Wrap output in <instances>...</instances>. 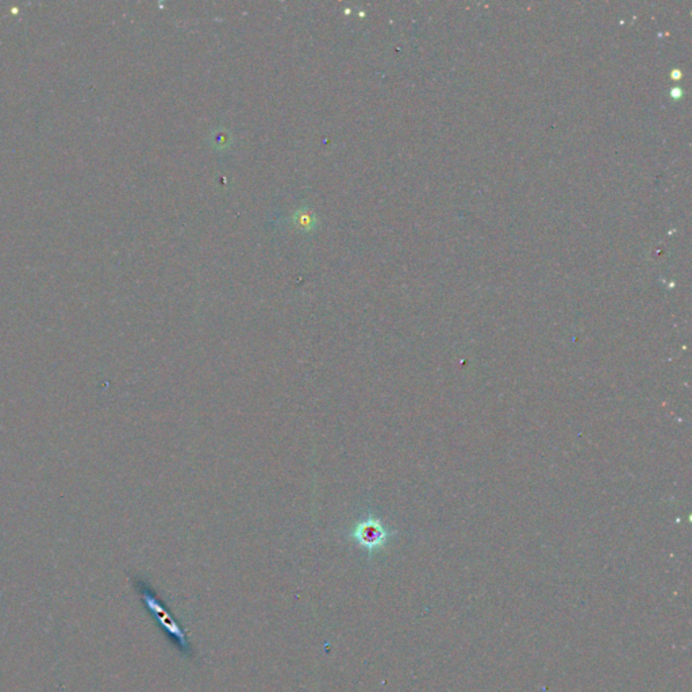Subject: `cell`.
Returning <instances> with one entry per match:
<instances>
[{"label": "cell", "instance_id": "1", "mask_svg": "<svg viewBox=\"0 0 692 692\" xmlns=\"http://www.w3.org/2000/svg\"><path fill=\"white\" fill-rule=\"evenodd\" d=\"M141 596H142V599L145 602L146 607L154 615V618L159 621V624L162 625V628L169 636H172L176 640L177 644L183 648V650H187L188 649V640H187L186 633L183 631V629L177 625L175 619L172 618V615L165 609V606L162 605V602L156 597V595L147 587H142Z\"/></svg>", "mask_w": 692, "mask_h": 692}, {"label": "cell", "instance_id": "2", "mask_svg": "<svg viewBox=\"0 0 692 692\" xmlns=\"http://www.w3.org/2000/svg\"><path fill=\"white\" fill-rule=\"evenodd\" d=\"M353 537L361 547H367L372 552L386 544L387 533L379 523L367 522L356 529Z\"/></svg>", "mask_w": 692, "mask_h": 692}]
</instances>
